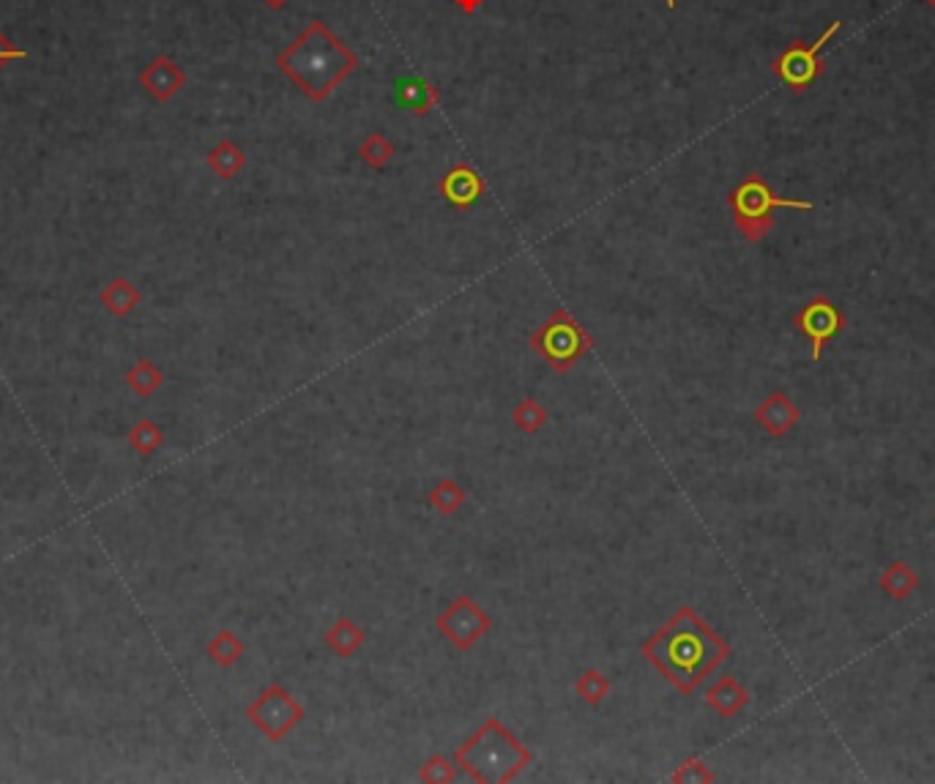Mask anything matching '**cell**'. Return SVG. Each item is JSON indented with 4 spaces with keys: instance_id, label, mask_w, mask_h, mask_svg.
<instances>
[{
    "instance_id": "cell-27",
    "label": "cell",
    "mask_w": 935,
    "mask_h": 784,
    "mask_svg": "<svg viewBox=\"0 0 935 784\" xmlns=\"http://www.w3.org/2000/svg\"><path fill=\"white\" fill-rule=\"evenodd\" d=\"M670 782H676V784H681V782L708 784V782H714V773L708 771L706 766H703L701 757H690V760H684L674 773H670Z\"/></svg>"
},
{
    "instance_id": "cell-7",
    "label": "cell",
    "mask_w": 935,
    "mask_h": 784,
    "mask_svg": "<svg viewBox=\"0 0 935 784\" xmlns=\"http://www.w3.org/2000/svg\"><path fill=\"white\" fill-rule=\"evenodd\" d=\"M843 30V20H834L832 25H829L827 30H823L821 36H818L812 44H805V41H793L787 50H782L780 55H777V61L771 63V68H774V75L780 77L782 82H785L787 88H791L793 93H805L807 88L812 86V82L818 80V77L823 75V61H821V50L829 44V41L834 39V36Z\"/></svg>"
},
{
    "instance_id": "cell-14",
    "label": "cell",
    "mask_w": 935,
    "mask_h": 784,
    "mask_svg": "<svg viewBox=\"0 0 935 784\" xmlns=\"http://www.w3.org/2000/svg\"><path fill=\"white\" fill-rule=\"evenodd\" d=\"M99 304H102L110 318H129L143 304V293L131 279L113 277L99 293Z\"/></svg>"
},
{
    "instance_id": "cell-10",
    "label": "cell",
    "mask_w": 935,
    "mask_h": 784,
    "mask_svg": "<svg viewBox=\"0 0 935 784\" xmlns=\"http://www.w3.org/2000/svg\"><path fill=\"white\" fill-rule=\"evenodd\" d=\"M140 86H143V91L149 93L154 102L165 104L187 88V72H183L172 57L156 55L154 61L145 63L143 72H140Z\"/></svg>"
},
{
    "instance_id": "cell-17",
    "label": "cell",
    "mask_w": 935,
    "mask_h": 784,
    "mask_svg": "<svg viewBox=\"0 0 935 784\" xmlns=\"http://www.w3.org/2000/svg\"><path fill=\"white\" fill-rule=\"evenodd\" d=\"M206 165L217 178H222V181H233V178L246 167V154L244 149L235 145L233 140H222L206 154Z\"/></svg>"
},
{
    "instance_id": "cell-16",
    "label": "cell",
    "mask_w": 935,
    "mask_h": 784,
    "mask_svg": "<svg viewBox=\"0 0 935 784\" xmlns=\"http://www.w3.org/2000/svg\"><path fill=\"white\" fill-rule=\"evenodd\" d=\"M397 102L413 115H427L435 104L440 102V91L427 80H419V77H406V80L397 82Z\"/></svg>"
},
{
    "instance_id": "cell-2",
    "label": "cell",
    "mask_w": 935,
    "mask_h": 784,
    "mask_svg": "<svg viewBox=\"0 0 935 784\" xmlns=\"http://www.w3.org/2000/svg\"><path fill=\"white\" fill-rule=\"evenodd\" d=\"M277 66L304 97L325 102L345 77L354 75L359 55L331 34L325 23L315 20L277 55Z\"/></svg>"
},
{
    "instance_id": "cell-31",
    "label": "cell",
    "mask_w": 935,
    "mask_h": 784,
    "mask_svg": "<svg viewBox=\"0 0 935 784\" xmlns=\"http://www.w3.org/2000/svg\"><path fill=\"white\" fill-rule=\"evenodd\" d=\"M667 3V9H676V0H665Z\"/></svg>"
},
{
    "instance_id": "cell-15",
    "label": "cell",
    "mask_w": 935,
    "mask_h": 784,
    "mask_svg": "<svg viewBox=\"0 0 935 784\" xmlns=\"http://www.w3.org/2000/svg\"><path fill=\"white\" fill-rule=\"evenodd\" d=\"M367 643V634L359 624H356L350 615H340L334 624L325 631V648L337 659H354Z\"/></svg>"
},
{
    "instance_id": "cell-3",
    "label": "cell",
    "mask_w": 935,
    "mask_h": 784,
    "mask_svg": "<svg viewBox=\"0 0 935 784\" xmlns=\"http://www.w3.org/2000/svg\"><path fill=\"white\" fill-rule=\"evenodd\" d=\"M454 762L471 782L509 784L534 762V751L501 719L490 717L454 751Z\"/></svg>"
},
{
    "instance_id": "cell-9",
    "label": "cell",
    "mask_w": 935,
    "mask_h": 784,
    "mask_svg": "<svg viewBox=\"0 0 935 784\" xmlns=\"http://www.w3.org/2000/svg\"><path fill=\"white\" fill-rule=\"evenodd\" d=\"M798 334L807 336L812 345V361H821L823 347L837 339L845 329V314L829 296H816L802 307V312L793 318Z\"/></svg>"
},
{
    "instance_id": "cell-26",
    "label": "cell",
    "mask_w": 935,
    "mask_h": 784,
    "mask_svg": "<svg viewBox=\"0 0 935 784\" xmlns=\"http://www.w3.org/2000/svg\"><path fill=\"white\" fill-rule=\"evenodd\" d=\"M419 779L427 784H451L460 779V768L446 755H430L419 768Z\"/></svg>"
},
{
    "instance_id": "cell-28",
    "label": "cell",
    "mask_w": 935,
    "mask_h": 784,
    "mask_svg": "<svg viewBox=\"0 0 935 784\" xmlns=\"http://www.w3.org/2000/svg\"><path fill=\"white\" fill-rule=\"evenodd\" d=\"M25 57H28V50L14 44V41L0 30V68H7L12 61H25Z\"/></svg>"
},
{
    "instance_id": "cell-13",
    "label": "cell",
    "mask_w": 935,
    "mask_h": 784,
    "mask_svg": "<svg viewBox=\"0 0 935 784\" xmlns=\"http://www.w3.org/2000/svg\"><path fill=\"white\" fill-rule=\"evenodd\" d=\"M708 708L717 714L719 719H733L739 717L750 703V692L742 686V681L733 676H725L714 683L706 692Z\"/></svg>"
},
{
    "instance_id": "cell-11",
    "label": "cell",
    "mask_w": 935,
    "mask_h": 784,
    "mask_svg": "<svg viewBox=\"0 0 935 784\" xmlns=\"http://www.w3.org/2000/svg\"><path fill=\"white\" fill-rule=\"evenodd\" d=\"M485 178L474 170L471 165H454L449 167L444 178L438 183V192L451 208L457 210H471L485 194Z\"/></svg>"
},
{
    "instance_id": "cell-20",
    "label": "cell",
    "mask_w": 935,
    "mask_h": 784,
    "mask_svg": "<svg viewBox=\"0 0 935 784\" xmlns=\"http://www.w3.org/2000/svg\"><path fill=\"white\" fill-rule=\"evenodd\" d=\"M244 654H246V643L230 629L217 631L206 645V656L214 661V665L222 667V670H230V667L239 665V661L244 659Z\"/></svg>"
},
{
    "instance_id": "cell-1",
    "label": "cell",
    "mask_w": 935,
    "mask_h": 784,
    "mask_svg": "<svg viewBox=\"0 0 935 784\" xmlns=\"http://www.w3.org/2000/svg\"><path fill=\"white\" fill-rule=\"evenodd\" d=\"M649 665L684 697L730 656V645L692 607H679L656 634L643 643Z\"/></svg>"
},
{
    "instance_id": "cell-6",
    "label": "cell",
    "mask_w": 935,
    "mask_h": 784,
    "mask_svg": "<svg viewBox=\"0 0 935 784\" xmlns=\"http://www.w3.org/2000/svg\"><path fill=\"white\" fill-rule=\"evenodd\" d=\"M244 717L271 744H280L307 719V708L280 681H274L246 705Z\"/></svg>"
},
{
    "instance_id": "cell-25",
    "label": "cell",
    "mask_w": 935,
    "mask_h": 784,
    "mask_svg": "<svg viewBox=\"0 0 935 784\" xmlns=\"http://www.w3.org/2000/svg\"><path fill=\"white\" fill-rule=\"evenodd\" d=\"M394 154H397V149H394V142L383 131H370L359 145L361 162L372 167V170H383L386 165H392Z\"/></svg>"
},
{
    "instance_id": "cell-18",
    "label": "cell",
    "mask_w": 935,
    "mask_h": 784,
    "mask_svg": "<svg viewBox=\"0 0 935 784\" xmlns=\"http://www.w3.org/2000/svg\"><path fill=\"white\" fill-rule=\"evenodd\" d=\"M881 591L892 599V602H906L911 593H917L919 575L908 566L906 561H895L881 571Z\"/></svg>"
},
{
    "instance_id": "cell-19",
    "label": "cell",
    "mask_w": 935,
    "mask_h": 784,
    "mask_svg": "<svg viewBox=\"0 0 935 784\" xmlns=\"http://www.w3.org/2000/svg\"><path fill=\"white\" fill-rule=\"evenodd\" d=\"M427 501L440 517H454L467 503V492L457 478H440V481H435L433 487H430Z\"/></svg>"
},
{
    "instance_id": "cell-4",
    "label": "cell",
    "mask_w": 935,
    "mask_h": 784,
    "mask_svg": "<svg viewBox=\"0 0 935 784\" xmlns=\"http://www.w3.org/2000/svg\"><path fill=\"white\" fill-rule=\"evenodd\" d=\"M728 205L739 235H742L744 241H750V244H760V241L771 233L777 208L812 210L810 200L780 197L758 172H753V176L744 178L742 183H737V189L728 194Z\"/></svg>"
},
{
    "instance_id": "cell-22",
    "label": "cell",
    "mask_w": 935,
    "mask_h": 784,
    "mask_svg": "<svg viewBox=\"0 0 935 784\" xmlns=\"http://www.w3.org/2000/svg\"><path fill=\"white\" fill-rule=\"evenodd\" d=\"M126 386L138 394L140 399H149L165 386V372H162L154 361L138 359L131 364V370L126 372Z\"/></svg>"
},
{
    "instance_id": "cell-12",
    "label": "cell",
    "mask_w": 935,
    "mask_h": 784,
    "mask_svg": "<svg viewBox=\"0 0 935 784\" xmlns=\"http://www.w3.org/2000/svg\"><path fill=\"white\" fill-rule=\"evenodd\" d=\"M798 421H802V410L785 391H771L755 410V424L769 438H785L791 429H796Z\"/></svg>"
},
{
    "instance_id": "cell-29",
    "label": "cell",
    "mask_w": 935,
    "mask_h": 784,
    "mask_svg": "<svg viewBox=\"0 0 935 784\" xmlns=\"http://www.w3.org/2000/svg\"><path fill=\"white\" fill-rule=\"evenodd\" d=\"M482 3H485V0H454V7L460 9L462 14H467V17H471V14L479 12Z\"/></svg>"
},
{
    "instance_id": "cell-24",
    "label": "cell",
    "mask_w": 935,
    "mask_h": 784,
    "mask_svg": "<svg viewBox=\"0 0 935 784\" xmlns=\"http://www.w3.org/2000/svg\"><path fill=\"white\" fill-rule=\"evenodd\" d=\"M126 440H129V446L138 451L140 457H151V454H156L162 446H165V429H162L156 421L140 419L138 424L129 429Z\"/></svg>"
},
{
    "instance_id": "cell-21",
    "label": "cell",
    "mask_w": 935,
    "mask_h": 784,
    "mask_svg": "<svg viewBox=\"0 0 935 784\" xmlns=\"http://www.w3.org/2000/svg\"><path fill=\"white\" fill-rule=\"evenodd\" d=\"M550 421V410L539 402L534 394H525L517 404L512 408V424L517 433L523 435H537L542 433Z\"/></svg>"
},
{
    "instance_id": "cell-30",
    "label": "cell",
    "mask_w": 935,
    "mask_h": 784,
    "mask_svg": "<svg viewBox=\"0 0 935 784\" xmlns=\"http://www.w3.org/2000/svg\"><path fill=\"white\" fill-rule=\"evenodd\" d=\"M262 3H266V7H269V9H277V12L287 7V0H262Z\"/></svg>"
},
{
    "instance_id": "cell-5",
    "label": "cell",
    "mask_w": 935,
    "mask_h": 784,
    "mask_svg": "<svg viewBox=\"0 0 935 784\" xmlns=\"http://www.w3.org/2000/svg\"><path fill=\"white\" fill-rule=\"evenodd\" d=\"M530 350L559 375H566L577 361L593 347V336L582 329L580 320L572 318L569 309L559 307L550 312L539 329L528 336Z\"/></svg>"
},
{
    "instance_id": "cell-8",
    "label": "cell",
    "mask_w": 935,
    "mask_h": 784,
    "mask_svg": "<svg viewBox=\"0 0 935 784\" xmlns=\"http://www.w3.org/2000/svg\"><path fill=\"white\" fill-rule=\"evenodd\" d=\"M435 629L444 640H449L460 654H467L471 648L485 640L492 629V618L485 613L479 602L467 593H460L451 599L435 618Z\"/></svg>"
},
{
    "instance_id": "cell-32",
    "label": "cell",
    "mask_w": 935,
    "mask_h": 784,
    "mask_svg": "<svg viewBox=\"0 0 935 784\" xmlns=\"http://www.w3.org/2000/svg\"><path fill=\"white\" fill-rule=\"evenodd\" d=\"M924 3H927V7L933 9V12H935V0H924Z\"/></svg>"
},
{
    "instance_id": "cell-23",
    "label": "cell",
    "mask_w": 935,
    "mask_h": 784,
    "mask_svg": "<svg viewBox=\"0 0 935 784\" xmlns=\"http://www.w3.org/2000/svg\"><path fill=\"white\" fill-rule=\"evenodd\" d=\"M611 689H613L611 678L599 670V667H586V670L580 672V678L575 681L577 697H580L586 705H591V708H597L599 703H605Z\"/></svg>"
}]
</instances>
